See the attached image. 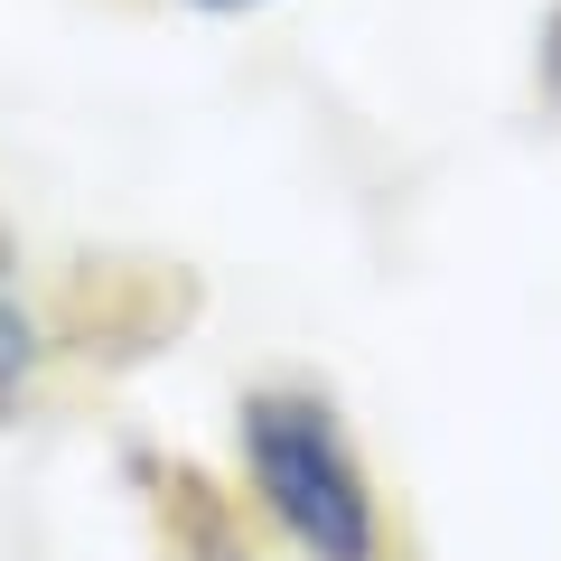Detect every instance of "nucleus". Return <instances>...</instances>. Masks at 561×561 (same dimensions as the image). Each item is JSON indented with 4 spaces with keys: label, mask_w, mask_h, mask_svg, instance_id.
<instances>
[{
    "label": "nucleus",
    "mask_w": 561,
    "mask_h": 561,
    "mask_svg": "<svg viewBox=\"0 0 561 561\" xmlns=\"http://www.w3.org/2000/svg\"><path fill=\"white\" fill-rule=\"evenodd\" d=\"M234 459L253 505L280 524V542L300 561H393L383 534V496L365 478L356 440L328 393L309 383H253L234 412Z\"/></svg>",
    "instance_id": "1"
},
{
    "label": "nucleus",
    "mask_w": 561,
    "mask_h": 561,
    "mask_svg": "<svg viewBox=\"0 0 561 561\" xmlns=\"http://www.w3.org/2000/svg\"><path fill=\"white\" fill-rule=\"evenodd\" d=\"M38 309H28V280H20V243H10V225H0V421L28 402V383H38Z\"/></svg>",
    "instance_id": "2"
},
{
    "label": "nucleus",
    "mask_w": 561,
    "mask_h": 561,
    "mask_svg": "<svg viewBox=\"0 0 561 561\" xmlns=\"http://www.w3.org/2000/svg\"><path fill=\"white\" fill-rule=\"evenodd\" d=\"M187 10H216V20H234V10H262V0H187Z\"/></svg>",
    "instance_id": "3"
}]
</instances>
